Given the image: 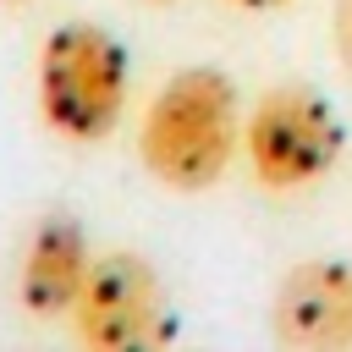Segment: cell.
<instances>
[{
    "instance_id": "obj_1",
    "label": "cell",
    "mask_w": 352,
    "mask_h": 352,
    "mask_svg": "<svg viewBox=\"0 0 352 352\" xmlns=\"http://www.w3.org/2000/svg\"><path fill=\"white\" fill-rule=\"evenodd\" d=\"M236 154H242V110L226 72L187 66L148 99L138 126V160L160 187L204 192L231 170Z\"/></svg>"
},
{
    "instance_id": "obj_7",
    "label": "cell",
    "mask_w": 352,
    "mask_h": 352,
    "mask_svg": "<svg viewBox=\"0 0 352 352\" xmlns=\"http://www.w3.org/2000/svg\"><path fill=\"white\" fill-rule=\"evenodd\" d=\"M330 38H336V55L352 77V0H330Z\"/></svg>"
},
{
    "instance_id": "obj_8",
    "label": "cell",
    "mask_w": 352,
    "mask_h": 352,
    "mask_svg": "<svg viewBox=\"0 0 352 352\" xmlns=\"http://www.w3.org/2000/svg\"><path fill=\"white\" fill-rule=\"evenodd\" d=\"M231 6H242V11H280V6H292V0H231Z\"/></svg>"
},
{
    "instance_id": "obj_5",
    "label": "cell",
    "mask_w": 352,
    "mask_h": 352,
    "mask_svg": "<svg viewBox=\"0 0 352 352\" xmlns=\"http://www.w3.org/2000/svg\"><path fill=\"white\" fill-rule=\"evenodd\" d=\"M270 336L302 352L352 346V264L302 258L297 270H286L270 297Z\"/></svg>"
},
{
    "instance_id": "obj_9",
    "label": "cell",
    "mask_w": 352,
    "mask_h": 352,
    "mask_svg": "<svg viewBox=\"0 0 352 352\" xmlns=\"http://www.w3.org/2000/svg\"><path fill=\"white\" fill-rule=\"evenodd\" d=\"M143 6H170V0H143Z\"/></svg>"
},
{
    "instance_id": "obj_4",
    "label": "cell",
    "mask_w": 352,
    "mask_h": 352,
    "mask_svg": "<svg viewBox=\"0 0 352 352\" xmlns=\"http://www.w3.org/2000/svg\"><path fill=\"white\" fill-rule=\"evenodd\" d=\"M160 314H165V286H160L154 264L132 248H116V253L94 258L82 297L72 308V330L94 352H132V346L154 341Z\"/></svg>"
},
{
    "instance_id": "obj_6",
    "label": "cell",
    "mask_w": 352,
    "mask_h": 352,
    "mask_svg": "<svg viewBox=\"0 0 352 352\" xmlns=\"http://www.w3.org/2000/svg\"><path fill=\"white\" fill-rule=\"evenodd\" d=\"M94 270L88 236L72 214H44L28 231L22 264H16V302L28 319H66L82 297V280Z\"/></svg>"
},
{
    "instance_id": "obj_2",
    "label": "cell",
    "mask_w": 352,
    "mask_h": 352,
    "mask_svg": "<svg viewBox=\"0 0 352 352\" xmlns=\"http://www.w3.org/2000/svg\"><path fill=\"white\" fill-rule=\"evenodd\" d=\"M126 110V50L99 22H60L38 44V116L66 143H99Z\"/></svg>"
},
{
    "instance_id": "obj_3",
    "label": "cell",
    "mask_w": 352,
    "mask_h": 352,
    "mask_svg": "<svg viewBox=\"0 0 352 352\" xmlns=\"http://www.w3.org/2000/svg\"><path fill=\"white\" fill-rule=\"evenodd\" d=\"M242 154L258 187L270 192H302L341 160V116L324 94L308 82H280L258 94V104L242 121Z\"/></svg>"
}]
</instances>
